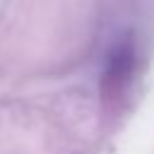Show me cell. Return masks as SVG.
<instances>
[{
    "label": "cell",
    "mask_w": 154,
    "mask_h": 154,
    "mask_svg": "<svg viewBox=\"0 0 154 154\" xmlns=\"http://www.w3.org/2000/svg\"><path fill=\"white\" fill-rule=\"evenodd\" d=\"M135 67V48L128 38H123L118 46H113L108 63H106V84L113 89H120L130 77Z\"/></svg>",
    "instance_id": "6da1fadb"
}]
</instances>
